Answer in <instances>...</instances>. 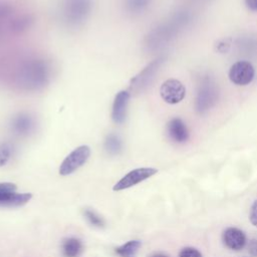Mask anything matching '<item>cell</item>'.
I'll return each instance as SVG.
<instances>
[{"label": "cell", "instance_id": "6da1fadb", "mask_svg": "<svg viewBox=\"0 0 257 257\" xmlns=\"http://www.w3.org/2000/svg\"><path fill=\"white\" fill-rule=\"evenodd\" d=\"M51 68L50 62L42 57L24 58L14 68L12 74L14 85L22 90H39L49 83Z\"/></svg>", "mask_w": 257, "mask_h": 257}, {"label": "cell", "instance_id": "7a4b0ae2", "mask_svg": "<svg viewBox=\"0 0 257 257\" xmlns=\"http://www.w3.org/2000/svg\"><path fill=\"white\" fill-rule=\"evenodd\" d=\"M92 9V0H62L60 18L68 27H78L87 19Z\"/></svg>", "mask_w": 257, "mask_h": 257}, {"label": "cell", "instance_id": "3957f363", "mask_svg": "<svg viewBox=\"0 0 257 257\" xmlns=\"http://www.w3.org/2000/svg\"><path fill=\"white\" fill-rule=\"evenodd\" d=\"M90 157V148L86 145L79 146L70 152L59 166V175L68 176L82 167Z\"/></svg>", "mask_w": 257, "mask_h": 257}, {"label": "cell", "instance_id": "277c9868", "mask_svg": "<svg viewBox=\"0 0 257 257\" xmlns=\"http://www.w3.org/2000/svg\"><path fill=\"white\" fill-rule=\"evenodd\" d=\"M158 173V170L155 168H137L130 171L125 174L120 180H118L112 187V190L115 192H119L131 187H134L143 181L153 177Z\"/></svg>", "mask_w": 257, "mask_h": 257}, {"label": "cell", "instance_id": "5b68a950", "mask_svg": "<svg viewBox=\"0 0 257 257\" xmlns=\"http://www.w3.org/2000/svg\"><path fill=\"white\" fill-rule=\"evenodd\" d=\"M160 94L165 102L169 104H176L184 99L186 95V87L180 80L176 78H169L162 83L160 87Z\"/></svg>", "mask_w": 257, "mask_h": 257}, {"label": "cell", "instance_id": "8992f818", "mask_svg": "<svg viewBox=\"0 0 257 257\" xmlns=\"http://www.w3.org/2000/svg\"><path fill=\"white\" fill-rule=\"evenodd\" d=\"M9 127L14 135L26 137L35 131L36 119L31 113L20 111L11 117Z\"/></svg>", "mask_w": 257, "mask_h": 257}, {"label": "cell", "instance_id": "52a82bcc", "mask_svg": "<svg viewBox=\"0 0 257 257\" xmlns=\"http://www.w3.org/2000/svg\"><path fill=\"white\" fill-rule=\"evenodd\" d=\"M255 75L253 65L246 60H240L235 62L229 70V78L236 85L249 84Z\"/></svg>", "mask_w": 257, "mask_h": 257}, {"label": "cell", "instance_id": "ba28073f", "mask_svg": "<svg viewBox=\"0 0 257 257\" xmlns=\"http://www.w3.org/2000/svg\"><path fill=\"white\" fill-rule=\"evenodd\" d=\"M159 65H160V59H157L152 63H150L148 66H146L135 77H133L130 83V91L138 93L144 90L154 78V75L158 70Z\"/></svg>", "mask_w": 257, "mask_h": 257}, {"label": "cell", "instance_id": "9c48e42d", "mask_svg": "<svg viewBox=\"0 0 257 257\" xmlns=\"http://www.w3.org/2000/svg\"><path fill=\"white\" fill-rule=\"evenodd\" d=\"M131 92L127 90L118 91L113 99L111 107V118L114 123L121 124L125 121Z\"/></svg>", "mask_w": 257, "mask_h": 257}, {"label": "cell", "instance_id": "30bf717a", "mask_svg": "<svg viewBox=\"0 0 257 257\" xmlns=\"http://www.w3.org/2000/svg\"><path fill=\"white\" fill-rule=\"evenodd\" d=\"M246 235L244 232L235 227L227 228L223 233V242L231 250L239 251L246 245Z\"/></svg>", "mask_w": 257, "mask_h": 257}, {"label": "cell", "instance_id": "8fae6325", "mask_svg": "<svg viewBox=\"0 0 257 257\" xmlns=\"http://www.w3.org/2000/svg\"><path fill=\"white\" fill-rule=\"evenodd\" d=\"M32 198L31 193L7 192L0 194V208H16L27 204Z\"/></svg>", "mask_w": 257, "mask_h": 257}, {"label": "cell", "instance_id": "7c38bea8", "mask_svg": "<svg viewBox=\"0 0 257 257\" xmlns=\"http://www.w3.org/2000/svg\"><path fill=\"white\" fill-rule=\"evenodd\" d=\"M167 132L169 137L176 143H185L189 139L187 125L180 117H174L168 122Z\"/></svg>", "mask_w": 257, "mask_h": 257}, {"label": "cell", "instance_id": "4fadbf2b", "mask_svg": "<svg viewBox=\"0 0 257 257\" xmlns=\"http://www.w3.org/2000/svg\"><path fill=\"white\" fill-rule=\"evenodd\" d=\"M61 251L64 257H79L83 252V244L78 238L68 237L63 239Z\"/></svg>", "mask_w": 257, "mask_h": 257}, {"label": "cell", "instance_id": "5bb4252c", "mask_svg": "<svg viewBox=\"0 0 257 257\" xmlns=\"http://www.w3.org/2000/svg\"><path fill=\"white\" fill-rule=\"evenodd\" d=\"M32 17L29 14H24L21 16L13 17L9 24V30L11 33L19 34L25 31L27 28H29L32 24Z\"/></svg>", "mask_w": 257, "mask_h": 257}, {"label": "cell", "instance_id": "9a60e30c", "mask_svg": "<svg viewBox=\"0 0 257 257\" xmlns=\"http://www.w3.org/2000/svg\"><path fill=\"white\" fill-rule=\"evenodd\" d=\"M142 242L140 240H130L126 243L115 248V253L119 257H137Z\"/></svg>", "mask_w": 257, "mask_h": 257}, {"label": "cell", "instance_id": "2e32d148", "mask_svg": "<svg viewBox=\"0 0 257 257\" xmlns=\"http://www.w3.org/2000/svg\"><path fill=\"white\" fill-rule=\"evenodd\" d=\"M103 147L107 154L115 156L118 155L122 150V141L118 135L108 134L104 139Z\"/></svg>", "mask_w": 257, "mask_h": 257}, {"label": "cell", "instance_id": "e0dca14e", "mask_svg": "<svg viewBox=\"0 0 257 257\" xmlns=\"http://www.w3.org/2000/svg\"><path fill=\"white\" fill-rule=\"evenodd\" d=\"M151 0H124V10L133 15H137L145 11L150 5Z\"/></svg>", "mask_w": 257, "mask_h": 257}, {"label": "cell", "instance_id": "ac0fdd59", "mask_svg": "<svg viewBox=\"0 0 257 257\" xmlns=\"http://www.w3.org/2000/svg\"><path fill=\"white\" fill-rule=\"evenodd\" d=\"M83 215H84V218L87 220V222L92 225L93 227H96V228H103L105 223H104V220L103 218L98 215L95 211L91 210V209H88V208H85L83 210Z\"/></svg>", "mask_w": 257, "mask_h": 257}, {"label": "cell", "instance_id": "d6986e66", "mask_svg": "<svg viewBox=\"0 0 257 257\" xmlns=\"http://www.w3.org/2000/svg\"><path fill=\"white\" fill-rule=\"evenodd\" d=\"M12 152L13 148L9 143L0 144V167L5 166L9 162L12 156Z\"/></svg>", "mask_w": 257, "mask_h": 257}, {"label": "cell", "instance_id": "ffe728a7", "mask_svg": "<svg viewBox=\"0 0 257 257\" xmlns=\"http://www.w3.org/2000/svg\"><path fill=\"white\" fill-rule=\"evenodd\" d=\"M179 257H203V256L198 249L194 247H185L180 251Z\"/></svg>", "mask_w": 257, "mask_h": 257}, {"label": "cell", "instance_id": "44dd1931", "mask_svg": "<svg viewBox=\"0 0 257 257\" xmlns=\"http://www.w3.org/2000/svg\"><path fill=\"white\" fill-rule=\"evenodd\" d=\"M16 189H17V186L14 183H10V182L0 183V194L7 193V192H15Z\"/></svg>", "mask_w": 257, "mask_h": 257}, {"label": "cell", "instance_id": "7402d4cb", "mask_svg": "<svg viewBox=\"0 0 257 257\" xmlns=\"http://www.w3.org/2000/svg\"><path fill=\"white\" fill-rule=\"evenodd\" d=\"M249 220L251 224L255 227H257V200L254 201V203L251 206L250 214H249Z\"/></svg>", "mask_w": 257, "mask_h": 257}, {"label": "cell", "instance_id": "603a6c76", "mask_svg": "<svg viewBox=\"0 0 257 257\" xmlns=\"http://www.w3.org/2000/svg\"><path fill=\"white\" fill-rule=\"evenodd\" d=\"M248 251L253 257H257V239H252L249 242Z\"/></svg>", "mask_w": 257, "mask_h": 257}, {"label": "cell", "instance_id": "cb8c5ba5", "mask_svg": "<svg viewBox=\"0 0 257 257\" xmlns=\"http://www.w3.org/2000/svg\"><path fill=\"white\" fill-rule=\"evenodd\" d=\"M247 8L251 11H257V0H245Z\"/></svg>", "mask_w": 257, "mask_h": 257}, {"label": "cell", "instance_id": "d4e9b609", "mask_svg": "<svg viewBox=\"0 0 257 257\" xmlns=\"http://www.w3.org/2000/svg\"><path fill=\"white\" fill-rule=\"evenodd\" d=\"M151 257H169V256L166 255V254H164V253H155V254H153Z\"/></svg>", "mask_w": 257, "mask_h": 257}]
</instances>
